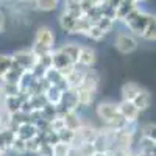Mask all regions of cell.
Listing matches in <instances>:
<instances>
[{"label": "cell", "instance_id": "cell-13", "mask_svg": "<svg viewBox=\"0 0 156 156\" xmlns=\"http://www.w3.org/2000/svg\"><path fill=\"white\" fill-rule=\"evenodd\" d=\"M61 117H62V120H64V126L69 128V129H73V131L83 125V122H81V119H80V115H78L76 109H72V111L64 112Z\"/></svg>", "mask_w": 156, "mask_h": 156}, {"label": "cell", "instance_id": "cell-10", "mask_svg": "<svg viewBox=\"0 0 156 156\" xmlns=\"http://www.w3.org/2000/svg\"><path fill=\"white\" fill-rule=\"evenodd\" d=\"M25 73V69H22L19 64H16L14 61H12V64H11V67L8 69V72L2 76V80L0 81H5V83H12V84H19V81H20V78H22V75Z\"/></svg>", "mask_w": 156, "mask_h": 156}, {"label": "cell", "instance_id": "cell-18", "mask_svg": "<svg viewBox=\"0 0 156 156\" xmlns=\"http://www.w3.org/2000/svg\"><path fill=\"white\" fill-rule=\"evenodd\" d=\"M45 100L47 103H51V105H59V101H61V97H62V89H59L58 86H53V84H50L47 89H45Z\"/></svg>", "mask_w": 156, "mask_h": 156}, {"label": "cell", "instance_id": "cell-28", "mask_svg": "<svg viewBox=\"0 0 156 156\" xmlns=\"http://www.w3.org/2000/svg\"><path fill=\"white\" fill-rule=\"evenodd\" d=\"M86 36H87L89 39H92V41H101V39L106 36V33L103 31L97 23H90V27H89Z\"/></svg>", "mask_w": 156, "mask_h": 156}, {"label": "cell", "instance_id": "cell-19", "mask_svg": "<svg viewBox=\"0 0 156 156\" xmlns=\"http://www.w3.org/2000/svg\"><path fill=\"white\" fill-rule=\"evenodd\" d=\"M95 92L84 87H76V100H78V105L80 106H89L90 103L94 101Z\"/></svg>", "mask_w": 156, "mask_h": 156}, {"label": "cell", "instance_id": "cell-11", "mask_svg": "<svg viewBox=\"0 0 156 156\" xmlns=\"http://www.w3.org/2000/svg\"><path fill=\"white\" fill-rule=\"evenodd\" d=\"M14 134L23 140H28L31 137H34L37 134V128L33 122H25V123H20L16 129H14Z\"/></svg>", "mask_w": 156, "mask_h": 156}, {"label": "cell", "instance_id": "cell-25", "mask_svg": "<svg viewBox=\"0 0 156 156\" xmlns=\"http://www.w3.org/2000/svg\"><path fill=\"white\" fill-rule=\"evenodd\" d=\"M89 27H90V22H89V19L83 14V16H80V17L76 19V23H75V27H73L72 34H83V36H86Z\"/></svg>", "mask_w": 156, "mask_h": 156}, {"label": "cell", "instance_id": "cell-24", "mask_svg": "<svg viewBox=\"0 0 156 156\" xmlns=\"http://www.w3.org/2000/svg\"><path fill=\"white\" fill-rule=\"evenodd\" d=\"M142 39H145V41H154L156 39V19L154 16H151L145 25V28H144V33L140 34Z\"/></svg>", "mask_w": 156, "mask_h": 156}, {"label": "cell", "instance_id": "cell-44", "mask_svg": "<svg viewBox=\"0 0 156 156\" xmlns=\"http://www.w3.org/2000/svg\"><path fill=\"white\" fill-rule=\"evenodd\" d=\"M2 98H3V97H2V94H0V103H2Z\"/></svg>", "mask_w": 156, "mask_h": 156}, {"label": "cell", "instance_id": "cell-41", "mask_svg": "<svg viewBox=\"0 0 156 156\" xmlns=\"http://www.w3.org/2000/svg\"><path fill=\"white\" fill-rule=\"evenodd\" d=\"M19 2H22V3H31V2H34V0H19Z\"/></svg>", "mask_w": 156, "mask_h": 156}, {"label": "cell", "instance_id": "cell-36", "mask_svg": "<svg viewBox=\"0 0 156 156\" xmlns=\"http://www.w3.org/2000/svg\"><path fill=\"white\" fill-rule=\"evenodd\" d=\"M154 129H156V126L151 122L142 125L140 126V136L142 137H151V139H154Z\"/></svg>", "mask_w": 156, "mask_h": 156}, {"label": "cell", "instance_id": "cell-30", "mask_svg": "<svg viewBox=\"0 0 156 156\" xmlns=\"http://www.w3.org/2000/svg\"><path fill=\"white\" fill-rule=\"evenodd\" d=\"M59 0H34V5L41 11H53L56 9Z\"/></svg>", "mask_w": 156, "mask_h": 156}, {"label": "cell", "instance_id": "cell-26", "mask_svg": "<svg viewBox=\"0 0 156 156\" xmlns=\"http://www.w3.org/2000/svg\"><path fill=\"white\" fill-rule=\"evenodd\" d=\"M19 92H20L19 84H12V83H5V81H0V94H2V97L17 95Z\"/></svg>", "mask_w": 156, "mask_h": 156}, {"label": "cell", "instance_id": "cell-31", "mask_svg": "<svg viewBox=\"0 0 156 156\" xmlns=\"http://www.w3.org/2000/svg\"><path fill=\"white\" fill-rule=\"evenodd\" d=\"M9 150L11 151H14L16 154H23V153H27V148H25V140L14 136V139H12L11 142V145H9Z\"/></svg>", "mask_w": 156, "mask_h": 156}, {"label": "cell", "instance_id": "cell-3", "mask_svg": "<svg viewBox=\"0 0 156 156\" xmlns=\"http://www.w3.org/2000/svg\"><path fill=\"white\" fill-rule=\"evenodd\" d=\"M115 48L120 51L123 55H128V53H133V51L137 48V41L136 37L128 34V33H120L115 39Z\"/></svg>", "mask_w": 156, "mask_h": 156}, {"label": "cell", "instance_id": "cell-1", "mask_svg": "<svg viewBox=\"0 0 156 156\" xmlns=\"http://www.w3.org/2000/svg\"><path fill=\"white\" fill-rule=\"evenodd\" d=\"M151 16H153V14L142 11L139 6H136L131 12H128L126 17H125L122 22L126 25V28L131 31L133 34L140 36L142 33H144V28H145V25H147V22H148V19H150Z\"/></svg>", "mask_w": 156, "mask_h": 156}, {"label": "cell", "instance_id": "cell-23", "mask_svg": "<svg viewBox=\"0 0 156 156\" xmlns=\"http://www.w3.org/2000/svg\"><path fill=\"white\" fill-rule=\"evenodd\" d=\"M81 2H83V0H64V11L70 12V14H73L76 17L83 16Z\"/></svg>", "mask_w": 156, "mask_h": 156}, {"label": "cell", "instance_id": "cell-29", "mask_svg": "<svg viewBox=\"0 0 156 156\" xmlns=\"http://www.w3.org/2000/svg\"><path fill=\"white\" fill-rule=\"evenodd\" d=\"M69 150H70V144L59 140L55 145H51V156H67Z\"/></svg>", "mask_w": 156, "mask_h": 156}, {"label": "cell", "instance_id": "cell-40", "mask_svg": "<svg viewBox=\"0 0 156 156\" xmlns=\"http://www.w3.org/2000/svg\"><path fill=\"white\" fill-rule=\"evenodd\" d=\"M3 31V19H2V16H0V33Z\"/></svg>", "mask_w": 156, "mask_h": 156}, {"label": "cell", "instance_id": "cell-12", "mask_svg": "<svg viewBox=\"0 0 156 156\" xmlns=\"http://www.w3.org/2000/svg\"><path fill=\"white\" fill-rule=\"evenodd\" d=\"M136 6H137L136 2H131V0H120V3L117 5L115 9H114V17H115V20H120V22H122V20L126 17L128 12H131Z\"/></svg>", "mask_w": 156, "mask_h": 156}, {"label": "cell", "instance_id": "cell-22", "mask_svg": "<svg viewBox=\"0 0 156 156\" xmlns=\"http://www.w3.org/2000/svg\"><path fill=\"white\" fill-rule=\"evenodd\" d=\"M142 87L136 83H125L122 86V100H133Z\"/></svg>", "mask_w": 156, "mask_h": 156}, {"label": "cell", "instance_id": "cell-34", "mask_svg": "<svg viewBox=\"0 0 156 156\" xmlns=\"http://www.w3.org/2000/svg\"><path fill=\"white\" fill-rule=\"evenodd\" d=\"M11 64H12V56L11 55H0V80H2V76L8 72Z\"/></svg>", "mask_w": 156, "mask_h": 156}, {"label": "cell", "instance_id": "cell-32", "mask_svg": "<svg viewBox=\"0 0 156 156\" xmlns=\"http://www.w3.org/2000/svg\"><path fill=\"white\" fill-rule=\"evenodd\" d=\"M58 136H59V140L61 142H66V144H73V140H75V131L73 129H69L64 126L62 129H59L58 131Z\"/></svg>", "mask_w": 156, "mask_h": 156}, {"label": "cell", "instance_id": "cell-20", "mask_svg": "<svg viewBox=\"0 0 156 156\" xmlns=\"http://www.w3.org/2000/svg\"><path fill=\"white\" fill-rule=\"evenodd\" d=\"M64 55H66L73 64H76L78 61V53H80V45H76L75 42H67V44H64L61 48H59Z\"/></svg>", "mask_w": 156, "mask_h": 156}, {"label": "cell", "instance_id": "cell-16", "mask_svg": "<svg viewBox=\"0 0 156 156\" xmlns=\"http://www.w3.org/2000/svg\"><path fill=\"white\" fill-rule=\"evenodd\" d=\"M154 139L151 137H142L139 139V156H154Z\"/></svg>", "mask_w": 156, "mask_h": 156}, {"label": "cell", "instance_id": "cell-8", "mask_svg": "<svg viewBox=\"0 0 156 156\" xmlns=\"http://www.w3.org/2000/svg\"><path fill=\"white\" fill-rule=\"evenodd\" d=\"M44 78L48 81V84H53V86H58L59 89L62 90H66L69 86H67V81H66V78H64L59 70H56L55 67H48L44 73Z\"/></svg>", "mask_w": 156, "mask_h": 156}, {"label": "cell", "instance_id": "cell-4", "mask_svg": "<svg viewBox=\"0 0 156 156\" xmlns=\"http://www.w3.org/2000/svg\"><path fill=\"white\" fill-rule=\"evenodd\" d=\"M117 108H119V112L123 119L129 123H136V120L139 119L140 111L134 106V103L131 100H122L120 103H117Z\"/></svg>", "mask_w": 156, "mask_h": 156}, {"label": "cell", "instance_id": "cell-7", "mask_svg": "<svg viewBox=\"0 0 156 156\" xmlns=\"http://www.w3.org/2000/svg\"><path fill=\"white\" fill-rule=\"evenodd\" d=\"M98 81H100V78L97 75V72L94 69H84L83 72V81L80 84V87H84V89H89V90H92V92H97V87H98Z\"/></svg>", "mask_w": 156, "mask_h": 156}, {"label": "cell", "instance_id": "cell-15", "mask_svg": "<svg viewBox=\"0 0 156 156\" xmlns=\"http://www.w3.org/2000/svg\"><path fill=\"white\" fill-rule=\"evenodd\" d=\"M131 101L134 103V106H136L139 111H145V109L150 106V103H151V95L148 94V90L140 89L139 92H137V95H136Z\"/></svg>", "mask_w": 156, "mask_h": 156}, {"label": "cell", "instance_id": "cell-27", "mask_svg": "<svg viewBox=\"0 0 156 156\" xmlns=\"http://www.w3.org/2000/svg\"><path fill=\"white\" fill-rule=\"evenodd\" d=\"M39 112H41V117L45 120H51V119H55V117L58 115V109L55 105H51V103H45V105L39 109Z\"/></svg>", "mask_w": 156, "mask_h": 156}, {"label": "cell", "instance_id": "cell-37", "mask_svg": "<svg viewBox=\"0 0 156 156\" xmlns=\"http://www.w3.org/2000/svg\"><path fill=\"white\" fill-rule=\"evenodd\" d=\"M98 3H101V0H83V2H81L83 14H84L89 8H92V6H95V5H98Z\"/></svg>", "mask_w": 156, "mask_h": 156}, {"label": "cell", "instance_id": "cell-6", "mask_svg": "<svg viewBox=\"0 0 156 156\" xmlns=\"http://www.w3.org/2000/svg\"><path fill=\"white\" fill-rule=\"evenodd\" d=\"M95 51L94 48L90 47H80V53H78V61H76V66H81V67H92L95 64Z\"/></svg>", "mask_w": 156, "mask_h": 156}, {"label": "cell", "instance_id": "cell-43", "mask_svg": "<svg viewBox=\"0 0 156 156\" xmlns=\"http://www.w3.org/2000/svg\"><path fill=\"white\" fill-rule=\"evenodd\" d=\"M131 2H136V3H140V2H145V0H131Z\"/></svg>", "mask_w": 156, "mask_h": 156}, {"label": "cell", "instance_id": "cell-2", "mask_svg": "<svg viewBox=\"0 0 156 156\" xmlns=\"http://www.w3.org/2000/svg\"><path fill=\"white\" fill-rule=\"evenodd\" d=\"M11 56H12V61L16 64H19V66L25 70H31L37 62V56L31 50H17Z\"/></svg>", "mask_w": 156, "mask_h": 156}, {"label": "cell", "instance_id": "cell-17", "mask_svg": "<svg viewBox=\"0 0 156 156\" xmlns=\"http://www.w3.org/2000/svg\"><path fill=\"white\" fill-rule=\"evenodd\" d=\"M76 19H78L76 16L70 14V12H67V11H62V14L59 16V25H61V28L66 31V33L72 34L73 27H75V23H76Z\"/></svg>", "mask_w": 156, "mask_h": 156}, {"label": "cell", "instance_id": "cell-5", "mask_svg": "<svg viewBox=\"0 0 156 156\" xmlns=\"http://www.w3.org/2000/svg\"><path fill=\"white\" fill-rule=\"evenodd\" d=\"M95 112H97L98 119L101 122H108L115 114H119V108H117V105L112 101H101V103H98Z\"/></svg>", "mask_w": 156, "mask_h": 156}, {"label": "cell", "instance_id": "cell-21", "mask_svg": "<svg viewBox=\"0 0 156 156\" xmlns=\"http://www.w3.org/2000/svg\"><path fill=\"white\" fill-rule=\"evenodd\" d=\"M83 72H84V69H78V66L66 76V81H67V86L69 87H80V84H81V81H83Z\"/></svg>", "mask_w": 156, "mask_h": 156}, {"label": "cell", "instance_id": "cell-14", "mask_svg": "<svg viewBox=\"0 0 156 156\" xmlns=\"http://www.w3.org/2000/svg\"><path fill=\"white\" fill-rule=\"evenodd\" d=\"M73 64L66 55L62 53L61 50H56V51H51V67H55L56 70H64L67 66Z\"/></svg>", "mask_w": 156, "mask_h": 156}, {"label": "cell", "instance_id": "cell-38", "mask_svg": "<svg viewBox=\"0 0 156 156\" xmlns=\"http://www.w3.org/2000/svg\"><path fill=\"white\" fill-rule=\"evenodd\" d=\"M0 151H8V147L5 144V139H3V134L0 131Z\"/></svg>", "mask_w": 156, "mask_h": 156}, {"label": "cell", "instance_id": "cell-33", "mask_svg": "<svg viewBox=\"0 0 156 156\" xmlns=\"http://www.w3.org/2000/svg\"><path fill=\"white\" fill-rule=\"evenodd\" d=\"M98 27L105 31V33H109L111 30H112V27H114V23H115V20L112 19V17H106V16H101L97 22H95Z\"/></svg>", "mask_w": 156, "mask_h": 156}, {"label": "cell", "instance_id": "cell-35", "mask_svg": "<svg viewBox=\"0 0 156 156\" xmlns=\"http://www.w3.org/2000/svg\"><path fill=\"white\" fill-rule=\"evenodd\" d=\"M41 144H42V142L39 140L37 136H34V137H31L28 140H25V148H27V153H36L37 154V150H39V147H41Z\"/></svg>", "mask_w": 156, "mask_h": 156}, {"label": "cell", "instance_id": "cell-42", "mask_svg": "<svg viewBox=\"0 0 156 156\" xmlns=\"http://www.w3.org/2000/svg\"><path fill=\"white\" fill-rule=\"evenodd\" d=\"M128 156H139V153H131V151H129V154Z\"/></svg>", "mask_w": 156, "mask_h": 156}, {"label": "cell", "instance_id": "cell-9", "mask_svg": "<svg viewBox=\"0 0 156 156\" xmlns=\"http://www.w3.org/2000/svg\"><path fill=\"white\" fill-rule=\"evenodd\" d=\"M34 42L53 48L55 36H53V33H51V30H50L48 27H39L37 31H36V36H34Z\"/></svg>", "mask_w": 156, "mask_h": 156}, {"label": "cell", "instance_id": "cell-39", "mask_svg": "<svg viewBox=\"0 0 156 156\" xmlns=\"http://www.w3.org/2000/svg\"><path fill=\"white\" fill-rule=\"evenodd\" d=\"M92 156H108V154H106V153H101V151H95Z\"/></svg>", "mask_w": 156, "mask_h": 156}]
</instances>
